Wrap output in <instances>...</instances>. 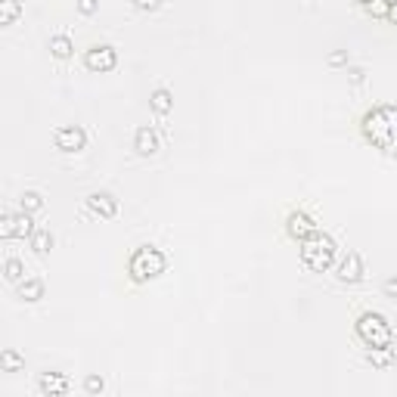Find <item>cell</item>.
<instances>
[{"mask_svg":"<svg viewBox=\"0 0 397 397\" xmlns=\"http://www.w3.org/2000/svg\"><path fill=\"white\" fill-rule=\"evenodd\" d=\"M360 130L382 152H397V106H372L363 112Z\"/></svg>","mask_w":397,"mask_h":397,"instance_id":"6da1fadb","label":"cell"},{"mask_svg":"<svg viewBox=\"0 0 397 397\" xmlns=\"http://www.w3.org/2000/svg\"><path fill=\"white\" fill-rule=\"evenodd\" d=\"M336 239L323 230H314L307 239H301V261H305L307 270L314 274H326V270L336 264Z\"/></svg>","mask_w":397,"mask_h":397,"instance_id":"7a4b0ae2","label":"cell"},{"mask_svg":"<svg viewBox=\"0 0 397 397\" xmlns=\"http://www.w3.org/2000/svg\"><path fill=\"white\" fill-rule=\"evenodd\" d=\"M165 267H168L165 252L155 245H137L130 261H128V274L134 283H149V279L165 274Z\"/></svg>","mask_w":397,"mask_h":397,"instance_id":"3957f363","label":"cell"},{"mask_svg":"<svg viewBox=\"0 0 397 397\" xmlns=\"http://www.w3.org/2000/svg\"><path fill=\"white\" fill-rule=\"evenodd\" d=\"M354 329H357V338H360L367 348H385L394 341L391 323H388L382 314H376V310H363V314L357 317Z\"/></svg>","mask_w":397,"mask_h":397,"instance_id":"277c9868","label":"cell"},{"mask_svg":"<svg viewBox=\"0 0 397 397\" xmlns=\"http://www.w3.org/2000/svg\"><path fill=\"white\" fill-rule=\"evenodd\" d=\"M84 66L90 72H112L118 66V50L112 44H93L84 50Z\"/></svg>","mask_w":397,"mask_h":397,"instance_id":"5b68a950","label":"cell"},{"mask_svg":"<svg viewBox=\"0 0 397 397\" xmlns=\"http://www.w3.org/2000/svg\"><path fill=\"white\" fill-rule=\"evenodd\" d=\"M53 143H56L59 152H81L87 146V130L78 128V124H66V128H56Z\"/></svg>","mask_w":397,"mask_h":397,"instance_id":"8992f818","label":"cell"},{"mask_svg":"<svg viewBox=\"0 0 397 397\" xmlns=\"http://www.w3.org/2000/svg\"><path fill=\"white\" fill-rule=\"evenodd\" d=\"M363 258H360V252H348L345 258L338 261V283H348V286H354V283H360L363 279Z\"/></svg>","mask_w":397,"mask_h":397,"instance_id":"52a82bcc","label":"cell"},{"mask_svg":"<svg viewBox=\"0 0 397 397\" xmlns=\"http://www.w3.org/2000/svg\"><path fill=\"white\" fill-rule=\"evenodd\" d=\"M286 230H289L292 239H298L301 243V239H307L310 233L320 230V227H317V221L307 212H289V217H286Z\"/></svg>","mask_w":397,"mask_h":397,"instance_id":"ba28073f","label":"cell"},{"mask_svg":"<svg viewBox=\"0 0 397 397\" xmlns=\"http://www.w3.org/2000/svg\"><path fill=\"white\" fill-rule=\"evenodd\" d=\"M87 208L93 214H99V217H115L118 214V199L112 196V193H106V190H97V193H90L87 196Z\"/></svg>","mask_w":397,"mask_h":397,"instance_id":"9c48e42d","label":"cell"},{"mask_svg":"<svg viewBox=\"0 0 397 397\" xmlns=\"http://www.w3.org/2000/svg\"><path fill=\"white\" fill-rule=\"evenodd\" d=\"M68 376H62V372H41V379H37V391L47 394V397H62L68 394Z\"/></svg>","mask_w":397,"mask_h":397,"instance_id":"30bf717a","label":"cell"},{"mask_svg":"<svg viewBox=\"0 0 397 397\" xmlns=\"http://www.w3.org/2000/svg\"><path fill=\"white\" fill-rule=\"evenodd\" d=\"M134 149H137L140 155H155V152H159V134H155L149 124L137 128V134H134Z\"/></svg>","mask_w":397,"mask_h":397,"instance_id":"8fae6325","label":"cell"},{"mask_svg":"<svg viewBox=\"0 0 397 397\" xmlns=\"http://www.w3.org/2000/svg\"><path fill=\"white\" fill-rule=\"evenodd\" d=\"M149 106H152V112L159 115V118H168L171 109H174V97H171L168 87H155L149 93Z\"/></svg>","mask_w":397,"mask_h":397,"instance_id":"7c38bea8","label":"cell"},{"mask_svg":"<svg viewBox=\"0 0 397 397\" xmlns=\"http://www.w3.org/2000/svg\"><path fill=\"white\" fill-rule=\"evenodd\" d=\"M19 298L22 301H41L44 298V279L41 276H28L19 283Z\"/></svg>","mask_w":397,"mask_h":397,"instance_id":"4fadbf2b","label":"cell"},{"mask_svg":"<svg viewBox=\"0 0 397 397\" xmlns=\"http://www.w3.org/2000/svg\"><path fill=\"white\" fill-rule=\"evenodd\" d=\"M367 363H372L376 369H388L394 363V348L385 345V348H369L367 351Z\"/></svg>","mask_w":397,"mask_h":397,"instance_id":"5bb4252c","label":"cell"},{"mask_svg":"<svg viewBox=\"0 0 397 397\" xmlns=\"http://www.w3.org/2000/svg\"><path fill=\"white\" fill-rule=\"evenodd\" d=\"M50 53L56 59H68L75 53V44H72V37L68 35H53L50 37Z\"/></svg>","mask_w":397,"mask_h":397,"instance_id":"9a60e30c","label":"cell"},{"mask_svg":"<svg viewBox=\"0 0 397 397\" xmlns=\"http://www.w3.org/2000/svg\"><path fill=\"white\" fill-rule=\"evenodd\" d=\"M22 16V0H0V25H13Z\"/></svg>","mask_w":397,"mask_h":397,"instance_id":"2e32d148","label":"cell"},{"mask_svg":"<svg viewBox=\"0 0 397 397\" xmlns=\"http://www.w3.org/2000/svg\"><path fill=\"white\" fill-rule=\"evenodd\" d=\"M28 239H31V248H35L37 255H44V252H50V248H53V233L44 230V227H37Z\"/></svg>","mask_w":397,"mask_h":397,"instance_id":"e0dca14e","label":"cell"},{"mask_svg":"<svg viewBox=\"0 0 397 397\" xmlns=\"http://www.w3.org/2000/svg\"><path fill=\"white\" fill-rule=\"evenodd\" d=\"M0 369L4 372H22L25 369V360H22L19 351H4L0 354Z\"/></svg>","mask_w":397,"mask_h":397,"instance_id":"ac0fdd59","label":"cell"},{"mask_svg":"<svg viewBox=\"0 0 397 397\" xmlns=\"http://www.w3.org/2000/svg\"><path fill=\"white\" fill-rule=\"evenodd\" d=\"M4 276L10 279V283H22V279H25V264H22L19 258H6L4 261Z\"/></svg>","mask_w":397,"mask_h":397,"instance_id":"d6986e66","label":"cell"},{"mask_svg":"<svg viewBox=\"0 0 397 397\" xmlns=\"http://www.w3.org/2000/svg\"><path fill=\"white\" fill-rule=\"evenodd\" d=\"M19 205H22V212H41V208H44V196L37 190H25L19 196Z\"/></svg>","mask_w":397,"mask_h":397,"instance_id":"ffe728a7","label":"cell"},{"mask_svg":"<svg viewBox=\"0 0 397 397\" xmlns=\"http://www.w3.org/2000/svg\"><path fill=\"white\" fill-rule=\"evenodd\" d=\"M13 230H16V236H31L37 227H35V221H31V212H22V214H16V224H13Z\"/></svg>","mask_w":397,"mask_h":397,"instance_id":"44dd1931","label":"cell"},{"mask_svg":"<svg viewBox=\"0 0 397 397\" xmlns=\"http://www.w3.org/2000/svg\"><path fill=\"white\" fill-rule=\"evenodd\" d=\"M388 4H391V0H369L367 13L376 16V19H388Z\"/></svg>","mask_w":397,"mask_h":397,"instance_id":"7402d4cb","label":"cell"},{"mask_svg":"<svg viewBox=\"0 0 397 397\" xmlns=\"http://www.w3.org/2000/svg\"><path fill=\"white\" fill-rule=\"evenodd\" d=\"M103 388H106L103 376H87V379H84V391H87V394H103Z\"/></svg>","mask_w":397,"mask_h":397,"instance_id":"603a6c76","label":"cell"},{"mask_svg":"<svg viewBox=\"0 0 397 397\" xmlns=\"http://www.w3.org/2000/svg\"><path fill=\"white\" fill-rule=\"evenodd\" d=\"M13 224H16V214H4V221H0V236H4V239H13L16 236Z\"/></svg>","mask_w":397,"mask_h":397,"instance_id":"cb8c5ba5","label":"cell"},{"mask_svg":"<svg viewBox=\"0 0 397 397\" xmlns=\"http://www.w3.org/2000/svg\"><path fill=\"white\" fill-rule=\"evenodd\" d=\"M99 10V0H78V13L81 16H93Z\"/></svg>","mask_w":397,"mask_h":397,"instance_id":"d4e9b609","label":"cell"},{"mask_svg":"<svg viewBox=\"0 0 397 397\" xmlns=\"http://www.w3.org/2000/svg\"><path fill=\"white\" fill-rule=\"evenodd\" d=\"M326 62H329V66H345V62H348V50L329 53V56H326Z\"/></svg>","mask_w":397,"mask_h":397,"instance_id":"484cf974","label":"cell"},{"mask_svg":"<svg viewBox=\"0 0 397 397\" xmlns=\"http://www.w3.org/2000/svg\"><path fill=\"white\" fill-rule=\"evenodd\" d=\"M130 4L137 6V10H143V13H149V10H155V6L161 4V0H130Z\"/></svg>","mask_w":397,"mask_h":397,"instance_id":"4316f807","label":"cell"},{"mask_svg":"<svg viewBox=\"0 0 397 397\" xmlns=\"http://www.w3.org/2000/svg\"><path fill=\"white\" fill-rule=\"evenodd\" d=\"M385 295H391V298H397V276L385 279Z\"/></svg>","mask_w":397,"mask_h":397,"instance_id":"83f0119b","label":"cell"},{"mask_svg":"<svg viewBox=\"0 0 397 397\" xmlns=\"http://www.w3.org/2000/svg\"><path fill=\"white\" fill-rule=\"evenodd\" d=\"M388 22H391V25H397V0H391V4H388Z\"/></svg>","mask_w":397,"mask_h":397,"instance_id":"f1b7e54d","label":"cell"},{"mask_svg":"<svg viewBox=\"0 0 397 397\" xmlns=\"http://www.w3.org/2000/svg\"><path fill=\"white\" fill-rule=\"evenodd\" d=\"M354 4H360V6H367V4H369V0H354Z\"/></svg>","mask_w":397,"mask_h":397,"instance_id":"f546056e","label":"cell"}]
</instances>
